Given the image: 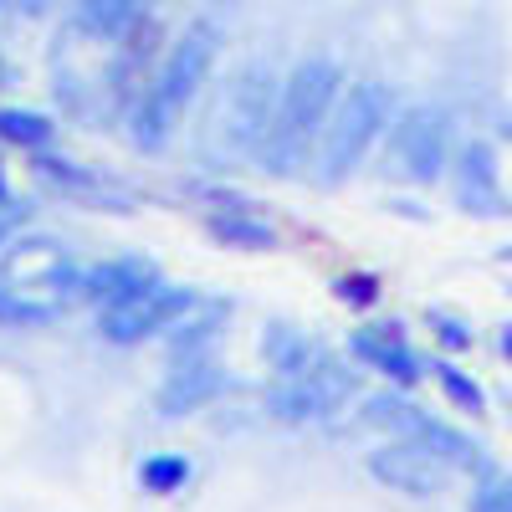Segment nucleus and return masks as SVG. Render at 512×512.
<instances>
[{"instance_id": "1", "label": "nucleus", "mask_w": 512, "mask_h": 512, "mask_svg": "<svg viewBox=\"0 0 512 512\" xmlns=\"http://www.w3.org/2000/svg\"><path fill=\"white\" fill-rule=\"evenodd\" d=\"M221 47H226V36H221V26L210 21V16H195L164 47V57H159L154 77H149L144 98L128 108V139H134L144 154H159L169 144V134H175L180 118L190 113V103L200 98V88H205L210 67H216Z\"/></svg>"}, {"instance_id": "2", "label": "nucleus", "mask_w": 512, "mask_h": 512, "mask_svg": "<svg viewBox=\"0 0 512 512\" xmlns=\"http://www.w3.org/2000/svg\"><path fill=\"white\" fill-rule=\"evenodd\" d=\"M344 88H349V77L333 57H303L282 77V108H277V128H272V144H267V159H262L272 175L292 180V175H303L308 164H318L323 134H328Z\"/></svg>"}, {"instance_id": "3", "label": "nucleus", "mask_w": 512, "mask_h": 512, "mask_svg": "<svg viewBox=\"0 0 512 512\" xmlns=\"http://www.w3.org/2000/svg\"><path fill=\"white\" fill-rule=\"evenodd\" d=\"M395 123V93L384 88V82L374 77H359L344 88V98H338L333 108V123L323 134V149H318V180L323 185H344L354 169L369 159V149L390 134Z\"/></svg>"}, {"instance_id": "4", "label": "nucleus", "mask_w": 512, "mask_h": 512, "mask_svg": "<svg viewBox=\"0 0 512 512\" xmlns=\"http://www.w3.org/2000/svg\"><path fill=\"white\" fill-rule=\"evenodd\" d=\"M364 425H374V431H384L390 441H415V446H431L436 456H446L456 472H487V451L477 446V436L456 431V425H446L441 415H431L420 400H410L405 390H379V395H364L359 405Z\"/></svg>"}, {"instance_id": "5", "label": "nucleus", "mask_w": 512, "mask_h": 512, "mask_svg": "<svg viewBox=\"0 0 512 512\" xmlns=\"http://www.w3.org/2000/svg\"><path fill=\"white\" fill-rule=\"evenodd\" d=\"M456 139H451V113L441 103H410L390 123V164L395 175L431 190L451 175Z\"/></svg>"}, {"instance_id": "6", "label": "nucleus", "mask_w": 512, "mask_h": 512, "mask_svg": "<svg viewBox=\"0 0 512 512\" xmlns=\"http://www.w3.org/2000/svg\"><path fill=\"white\" fill-rule=\"evenodd\" d=\"M354 395H359L354 364H344L338 354H323L308 374L277 379L272 390L262 395V405H267V415H272L277 425H318V420H328L333 410H344Z\"/></svg>"}, {"instance_id": "7", "label": "nucleus", "mask_w": 512, "mask_h": 512, "mask_svg": "<svg viewBox=\"0 0 512 512\" xmlns=\"http://www.w3.org/2000/svg\"><path fill=\"white\" fill-rule=\"evenodd\" d=\"M277 108H282V77L267 62H246L231 82V98H226V139L241 159H251V164L267 159Z\"/></svg>"}, {"instance_id": "8", "label": "nucleus", "mask_w": 512, "mask_h": 512, "mask_svg": "<svg viewBox=\"0 0 512 512\" xmlns=\"http://www.w3.org/2000/svg\"><path fill=\"white\" fill-rule=\"evenodd\" d=\"M82 277H88V267L72 262V256L57 246V241H21L11 256H6V267H0V282H6L11 292L31 297V303H47V308H67L72 297H82Z\"/></svg>"}, {"instance_id": "9", "label": "nucleus", "mask_w": 512, "mask_h": 512, "mask_svg": "<svg viewBox=\"0 0 512 512\" xmlns=\"http://www.w3.org/2000/svg\"><path fill=\"white\" fill-rule=\"evenodd\" d=\"M195 308H200V292H195V287H169V282H159L154 292L134 297V303L103 308V313H98V333L108 338V344H118V349H134V344H144V338L169 333L180 318H190Z\"/></svg>"}, {"instance_id": "10", "label": "nucleus", "mask_w": 512, "mask_h": 512, "mask_svg": "<svg viewBox=\"0 0 512 512\" xmlns=\"http://www.w3.org/2000/svg\"><path fill=\"white\" fill-rule=\"evenodd\" d=\"M364 472L390 487L400 497H441L451 487V472L456 466L446 456H436L431 446H415V441H384L364 456Z\"/></svg>"}, {"instance_id": "11", "label": "nucleus", "mask_w": 512, "mask_h": 512, "mask_svg": "<svg viewBox=\"0 0 512 512\" xmlns=\"http://www.w3.org/2000/svg\"><path fill=\"white\" fill-rule=\"evenodd\" d=\"M451 185H456V205L466 216H507L512 210V195L502 190V159H497V144L492 139H466L456 144V159H451Z\"/></svg>"}, {"instance_id": "12", "label": "nucleus", "mask_w": 512, "mask_h": 512, "mask_svg": "<svg viewBox=\"0 0 512 512\" xmlns=\"http://www.w3.org/2000/svg\"><path fill=\"white\" fill-rule=\"evenodd\" d=\"M349 354H354V364L384 374L395 390H415V384L431 374V364L410 349L405 328L390 323V318H384V323H359V328L349 333Z\"/></svg>"}, {"instance_id": "13", "label": "nucleus", "mask_w": 512, "mask_h": 512, "mask_svg": "<svg viewBox=\"0 0 512 512\" xmlns=\"http://www.w3.org/2000/svg\"><path fill=\"white\" fill-rule=\"evenodd\" d=\"M226 390V369L216 359H195V364H175L159 390H154V410L164 420H185V415H200L205 405H216Z\"/></svg>"}, {"instance_id": "14", "label": "nucleus", "mask_w": 512, "mask_h": 512, "mask_svg": "<svg viewBox=\"0 0 512 512\" xmlns=\"http://www.w3.org/2000/svg\"><path fill=\"white\" fill-rule=\"evenodd\" d=\"M164 277L154 262H144V256H113V262H98L88 267V277H82V297L103 313V308H118V303H134V297L154 292Z\"/></svg>"}, {"instance_id": "15", "label": "nucleus", "mask_w": 512, "mask_h": 512, "mask_svg": "<svg viewBox=\"0 0 512 512\" xmlns=\"http://www.w3.org/2000/svg\"><path fill=\"white\" fill-rule=\"evenodd\" d=\"M149 16H154V0H72V31L103 41V47H118Z\"/></svg>"}, {"instance_id": "16", "label": "nucleus", "mask_w": 512, "mask_h": 512, "mask_svg": "<svg viewBox=\"0 0 512 512\" xmlns=\"http://www.w3.org/2000/svg\"><path fill=\"white\" fill-rule=\"evenodd\" d=\"M231 318V303H200L190 318H180L175 328H169V369L175 364H195V359H210V349H216V333L226 328Z\"/></svg>"}, {"instance_id": "17", "label": "nucleus", "mask_w": 512, "mask_h": 512, "mask_svg": "<svg viewBox=\"0 0 512 512\" xmlns=\"http://www.w3.org/2000/svg\"><path fill=\"white\" fill-rule=\"evenodd\" d=\"M262 354H267V364H272L277 379H297V374H308L323 359V344H318L313 333H303L297 323H267Z\"/></svg>"}, {"instance_id": "18", "label": "nucleus", "mask_w": 512, "mask_h": 512, "mask_svg": "<svg viewBox=\"0 0 512 512\" xmlns=\"http://www.w3.org/2000/svg\"><path fill=\"white\" fill-rule=\"evenodd\" d=\"M205 226H210V236H216L221 246H236V251H277V231H272V221L251 216V210H241V205L216 210V216H210Z\"/></svg>"}, {"instance_id": "19", "label": "nucleus", "mask_w": 512, "mask_h": 512, "mask_svg": "<svg viewBox=\"0 0 512 512\" xmlns=\"http://www.w3.org/2000/svg\"><path fill=\"white\" fill-rule=\"evenodd\" d=\"M52 139H57V123L47 113H36V108H0V144L41 154V149H52Z\"/></svg>"}, {"instance_id": "20", "label": "nucleus", "mask_w": 512, "mask_h": 512, "mask_svg": "<svg viewBox=\"0 0 512 512\" xmlns=\"http://www.w3.org/2000/svg\"><path fill=\"white\" fill-rule=\"evenodd\" d=\"M190 477H195V466H190V456H180V451H154V456L139 461V487L154 492V497L180 492Z\"/></svg>"}, {"instance_id": "21", "label": "nucleus", "mask_w": 512, "mask_h": 512, "mask_svg": "<svg viewBox=\"0 0 512 512\" xmlns=\"http://www.w3.org/2000/svg\"><path fill=\"white\" fill-rule=\"evenodd\" d=\"M431 374H436V384H441V395L461 410V415H487V390L466 374L461 364H431Z\"/></svg>"}, {"instance_id": "22", "label": "nucleus", "mask_w": 512, "mask_h": 512, "mask_svg": "<svg viewBox=\"0 0 512 512\" xmlns=\"http://www.w3.org/2000/svg\"><path fill=\"white\" fill-rule=\"evenodd\" d=\"M52 318H57V308L31 303V297H21V292H11L6 282H0V328H41Z\"/></svg>"}, {"instance_id": "23", "label": "nucleus", "mask_w": 512, "mask_h": 512, "mask_svg": "<svg viewBox=\"0 0 512 512\" xmlns=\"http://www.w3.org/2000/svg\"><path fill=\"white\" fill-rule=\"evenodd\" d=\"M425 328H431V338L441 344V354H472V344H477L472 323H461V318L446 313V308H431V313H425Z\"/></svg>"}, {"instance_id": "24", "label": "nucleus", "mask_w": 512, "mask_h": 512, "mask_svg": "<svg viewBox=\"0 0 512 512\" xmlns=\"http://www.w3.org/2000/svg\"><path fill=\"white\" fill-rule=\"evenodd\" d=\"M333 292H338V303H344L349 313H374L379 308V277L374 272H344L333 282Z\"/></svg>"}, {"instance_id": "25", "label": "nucleus", "mask_w": 512, "mask_h": 512, "mask_svg": "<svg viewBox=\"0 0 512 512\" xmlns=\"http://www.w3.org/2000/svg\"><path fill=\"white\" fill-rule=\"evenodd\" d=\"M466 512H512V477L507 472H482Z\"/></svg>"}, {"instance_id": "26", "label": "nucleus", "mask_w": 512, "mask_h": 512, "mask_svg": "<svg viewBox=\"0 0 512 512\" xmlns=\"http://www.w3.org/2000/svg\"><path fill=\"white\" fill-rule=\"evenodd\" d=\"M31 221V205H21V200H0V246H6L11 236H21V226Z\"/></svg>"}, {"instance_id": "27", "label": "nucleus", "mask_w": 512, "mask_h": 512, "mask_svg": "<svg viewBox=\"0 0 512 512\" xmlns=\"http://www.w3.org/2000/svg\"><path fill=\"white\" fill-rule=\"evenodd\" d=\"M62 0H11V11L16 16H26V21H36V16H47V11H57Z\"/></svg>"}, {"instance_id": "28", "label": "nucleus", "mask_w": 512, "mask_h": 512, "mask_svg": "<svg viewBox=\"0 0 512 512\" xmlns=\"http://www.w3.org/2000/svg\"><path fill=\"white\" fill-rule=\"evenodd\" d=\"M497 354L512 364V323H502V328H497Z\"/></svg>"}, {"instance_id": "29", "label": "nucleus", "mask_w": 512, "mask_h": 512, "mask_svg": "<svg viewBox=\"0 0 512 512\" xmlns=\"http://www.w3.org/2000/svg\"><path fill=\"white\" fill-rule=\"evenodd\" d=\"M6 195H11V190H6V169H0V200H6Z\"/></svg>"}, {"instance_id": "30", "label": "nucleus", "mask_w": 512, "mask_h": 512, "mask_svg": "<svg viewBox=\"0 0 512 512\" xmlns=\"http://www.w3.org/2000/svg\"><path fill=\"white\" fill-rule=\"evenodd\" d=\"M502 262H512V246H502Z\"/></svg>"}, {"instance_id": "31", "label": "nucleus", "mask_w": 512, "mask_h": 512, "mask_svg": "<svg viewBox=\"0 0 512 512\" xmlns=\"http://www.w3.org/2000/svg\"><path fill=\"white\" fill-rule=\"evenodd\" d=\"M502 134H507V139H512V123H507V128H502Z\"/></svg>"}]
</instances>
